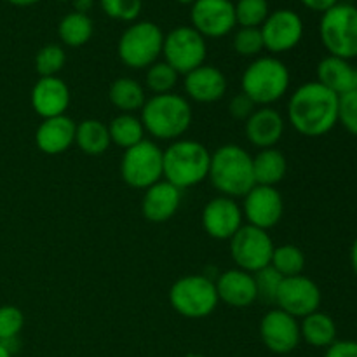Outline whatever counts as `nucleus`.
I'll use <instances>...</instances> for the list:
<instances>
[{"label": "nucleus", "instance_id": "9d476101", "mask_svg": "<svg viewBox=\"0 0 357 357\" xmlns=\"http://www.w3.org/2000/svg\"><path fill=\"white\" fill-rule=\"evenodd\" d=\"M162 54L164 61L174 68L178 75H187L204 65L208 45L206 38L192 26H176L164 35Z\"/></svg>", "mask_w": 357, "mask_h": 357}, {"label": "nucleus", "instance_id": "ddd939ff", "mask_svg": "<svg viewBox=\"0 0 357 357\" xmlns=\"http://www.w3.org/2000/svg\"><path fill=\"white\" fill-rule=\"evenodd\" d=\"M264 45L272 54H281L295 49L303 37V21L291 9H278L268 14L260 26Z\"/></svg>", "mask_w": 357, "mask_h": 357}, {"label": "nucleus", "instance_id": "aec40b11", "mask_svg": "<svg viewBox=\"0 0 357 357\" xmlns=\"http://www.w3.org/2000/svg\"><path fill=\"white\" fill-rule=\"evenodd\" d=\"M248 139L257 149H274L284 135V121L281 114L271 107H260L246 119Z\"/></svg>", "mask_w": 357, "mask_h": 357}, {"label": "nucleus", "instance_id": "4468645a", "mask_svg": "<svg viewBox=\"0 0 357 357\" xmlns=\"http://www.w3.org/2000/svg\"><path fill=\"white\" fill-rule=\"evenodd\" d=\"M192 28L204 38H220L236 26L232 0H195L190 10Z\"/></svg>", "mask_w": 357, "mask_h": 357}, {"label": "nucleus", "instance_id": "a18cd8bd", "mask_svg": "<svg viewBox=\"0 0 357 357\" xmlns=\"http://www.w3.org/2000/svg\"><path fill=\"white\" fill-rule=\"evenodd\" d=\"M7 2H10L13 6H17V7H28V6H33V3H37L38 0H7Z\"/></svg>", "mask_w": 357, "mask_h": 357}, {"label": "nucleus", "instance_id": "c9c22d12", "mask_svg": "<svg viewBox=\"0 0 357 357\" xmlns=\"http://www.w3.org/2000/svg\"><path fill=\"white\" fill-rule=\"evenodd\" d=\"M100 6L108 17L117 21H131L138 20L142 14V0H100Z\"/></svg>", "mask_w": 357, "mask_h": 357}, {"label": "nucleus", "instance_id": "de8ad7c7", "mask_svg": "<svg viewBox=\"0 0 357 357\" xmlns=\"http://www.w3.org/2000/svg\"><path fill=\"white\" fill-rule=\"evenodd\" d=\"M178 3H185V6H192V3L195 2V0H176Z\"/></svg>", "mask_w": 357, "mask_h": 357}, {"label": "nucleus", "instance_id": "49530a36", "mask_svg": "<svg viewBox=\"0 0 357 357\" xmlns=\"http://www.w3.org/2000/svg\"><path fill=\"white\" fill-rule=\"evenodd\" d=\"M0 357H13V354H10V352L7 351L2 344H0Z\"/></svg>", "mask_w": 357, "mask_h": 357}, {"label": "nucleus", "instance_id": "79ce46f5", "mask_svg": "<svg viewBox=\"0 0 357 357\" xmlns=\"http://www.w3.org/2000/svg\"><path fill=\"white\" fill-rule=\"evenodd\" d=\"M300 2H302L307 9L314 10V13L324 14L326 10H330L331 7L337 6L340 0H300Z\"/></svg>", "mask_w": 357, "mask_h": 357}, {"label": "nucleus", "instance_id": "a878e982", "mask_svg": "<svg viewBox=\"0 0 357 357\" xmlns=\"http://www.w3.org/2000/svg\"><path fill=\"white\" fill-rule=\"evenodd\" d=\"M300 335L312 347L328 349L337 342V324H335L333 317L316 310V312L309 314L302 319Z\"/></svg>", "mask_w": 357, "mask_h": 357}, {"label": "nucleus", "instance_id": "2f4dec72", "mask_svg": "<svg viewBox=\"0 0 357 357\" xmlns=\"http://www.w3.org/2000/svg\"><path fill=\"white\" fill-rule=\"evenodd\" d=\"M234 10L241 28H260L271 14L267 0H237Z\"/></svg>", "mask_w": 357, "mask_h": 357}, {"label": "nucleus", "instance_id": "c03bdc74", "mask_svg": "<svg viewBox=\"0 0 357 357\" xmlns=\"http://www.w3.org/2000/svg\"><path fill=\"white\" fill-rule=\"evenodd\" d=\"M351 265H352V271H354L357 275V239L354 241V244H352L351 248Z\"/></svg>", "mask_w": 357, "mask_h": 357}, {"label": "nucleus", "instance_id": "f8f14e48", "mask_svg": "<svg viewBox=\"0 0 357 357\" xmlns=\"http://www.w3.org/2000/svg\"><path fill=\"white\" fill-rule=\"evenodd\" d=\"M321 289L316 282L305 275H293V278H282L279 291L275 295L278 309L284 310L295 319H303L309 314L319 310L321 305Z\"/></svg>", "mask_w": 357, "mask_h": 357}, {"label": "nucleus", "instance_id": "39448f33", "mask_svg": "<svg viewBox=\"0 0 357 357\" xmlns=\"http://www.w3.org/2000/svg\"><path fill=\"white\" fill-rule=\"evenodd\" d=\"M241 93L246 94L255 105L271 107L281 100L289 87V70L274 56L255 59L241 77Z\"/></svg>", "mask_w": 357, "mask_h": 357}, {"label": "nucleus", "instance_id": "72a5a7b5", "mask_svg": "<svg viewBox=\"0 0 357 357\" xmlns=\"http://www.w3.org/2000/svg\"><path fill=\"white\" fill-rule=\"evenodd\" d=\"M146 87L152 91L153 94H167L173 91V87L178 82V73L174 68H171L166 61L153 63L146 70Z\"/></svg>", "mask_w": 357, "mask_h": 357}, {"label": "nucleus", "instance_id": "7ed1b4c3", "mask_svg": "<svg viewBox=\"0 0 357 357\" xmlns=\"http://www.w3.org/2000/svg\"><path fill=\"white\" fill-rule=\"evenodd\" d=\"M192 107L180 94H153L142 108V124L145 132L157 139L176 142L192 124Z\"/></svg>", "mask_w": 357, "mask_h": 357}, {"label": "nucleus", "instance_id": "473e14b6", "mask_svg": "<svg viewBox=\"0 0 357 357\" xmlns=\"http://www.w3.org/2000/svg\"><path fill=\"white\" fill-rule=\"evenodd\" d=\"M65 63V49L58 44L44 45L35 56V70L40 77H58Z\"/></svg>", "mask_w": 357, "mask_h": 357}, {"label": "nucleus", "instance_id": "37998d69", "mask_svg": "<svg viewBox=\"0 0 357 357\" xmlns=\"http://www.w3.org/2000/svg\"><path fill=\"white\" fill-rule=\"evenodd\" d=\"M73 2V9L75 13H82L87 14L91 10V7L94 6V0H72Z\"/></svg>", "mask_w": 357, "mask_h": 357}, {"label": "nucleus", "instance_id": "cd10ccee", "mask_svg": "<svg viewBox=\"0 0 357 357\" xmlns=\"http://www.w3.org/2000/svg\"><path fill=\"white\" fill-rule=\"evenodd\" d=\"M75 143L87 155H103L112 143L108 126L96 119H86L77 124Z\"/></svg>", "mask_w": 357, "mask_h": 357}, {"label": "nucleus", "instance_id": "f03ea898", "mask_svg": "<svg viewBox=\"0 0 357 357\" xmlns=\"http://www.w3.org/2000/svg\"><path fill=\"white\" fill-rule=\"evenodd\" d=\"M208 178L213 187L225 197H244L257 185L253 157L239 145L220 146L211 153Z\"/></svg>", "mask_w": 357, "mask_h": 357}, {"label": "nucleus", "instance_id": "4be33fe9", "mask_svg": "<svg viewBox=\"0 0 357 357\" xmlns=\"http://www.w3.org/2000/svg\"><path fill=\"white\" fill-rule=\"evenodd\" d=\"M181 202V190L169 181L160 180L145 190L142 211L146 222L164 223L174 216Z\"/></svg>", "mask_w": 357, "mask_h": 357}, {"label": "nucleus", "instance_id": "2eb2a0df", "mask_svg": "<svg viewBox=\"0 0 357 357\" xmlns=\"http://www.w3.org/2000/svg\"><path fill=\"white\" fill-rule=\"evenodd\" d=\"M243 216L248 220V225L268 230L278 225L284 213V202L275 187L255 185L244 195Z\"/></svg>", "mask_w": 357, "mask_h": 357}, {"label": "nucleus", "instance_id": "f257e3e1", "mask_svg": "<svg viewBox=\"0 0 357 357\" xmlns=\"http://www.w3.org/2000/svg\"><path fill=\"white\" fill-rule=\"evenodd\" d=\"M288 117L307 138L328 135L338 124V96L317 80L303 84L289 98Z\"/></svg>", "mask_w": 357, "mask_h": 357}, {"label": "nucleus", "instance_id": "e433bc0d", "mask_svg": "<svg viewBox=\"0 0 357 357\" xmlns=\"http://www.w3.org/2000/svg\"><path fill=\"white\" fill-rule=\"evenodd\" d=\"M24 326V316L17 307H0V342L13 340L20 337Z\"/></svg>", "mask_w": 357, "mask_h": 357}, {"label": "nucleus", "instance_id": "f704fd0d", "mask_svg": "<svg viewBox=\"0 0 357 357\" xmlns=\"http://www.w3.org/2000/svg\"><path fill=\"white\" fill-rule=\"evenodd\" d=\"M234 49L237 54L253 58L265 49L260 28H239L234 35Z\"/></svg>", "mask_w": 357, "mask_h": 357}, {"label": "nucleus", "instance_id": "412c9836", "mask_svg": "<svg viewBox=\"0 0 357 357\" xmlns=\"http://www.w3.org/2000/svg\"><path fill=\"white\" fill-rule=\"evenodd\" d=\"M185 93L197 103H215L227 93V79L218 68L201 65L185 75Z\"/></svg>", "mask_w": 357, "mask_h": 357}, {"label": "nucleus", "instance_id": "c756f323", "mask_svg": "<svg viewBox=\"0 0 357 357\" xmlns=\"http://www.w3.org/2000/svg\"><path fill=\"white\" fill-rule=\"evenodd\" d=\"M108 132H110L112 143L124 150L131 149L145 139V128L142 124V119L132 114L117 115L108 124Z\"/></svg>", "mask_w": 357, "mask_h": 357}, {"label": "nucleus", "instance_id": "9b49d317", "mask_svg": "<svg viewBox=\"0 0 357 357\" xmlns=\"http://www.w3.org/2000/svg\"><path fill=\"white\" fill-rule=\"evenodd\" d=\"M274 248L267 230L243 225L230 239V257L237 268L255 274L271 265Z\"/></svg>", "mask_w": 357, "mask_h": 357}, {"label": "nucleus", "instance_id": "ea45409f", "mask_svg": "<svg viewBox=\"0 0 357 357\" xmlns=\"http://www.w3.org/2000/svg\"><path fill=\"white\" fill-rule=\"evenodd\" d=\"M229 110H230V114H232V117L241 119V121H246V119L250 117L255 110H257V105H255L253 101L246 96V94L239 93V94H236L232 100H230Z\"/></svg>", "mask_w": 357, "mask_h": 357}, {"label": "nucleus", "instance_id": "7c9ffc66", "mask_svg": "<svg viewBox=\"0 0 357 357\" xmlns=\"http://www.w3.org/2000/svg\"><path fill=\"white\" fill-rule=\"evenodd\" d=\"M271 267L278 271L282 278L300 275L305 267V255L295 244H282V246L274 248Z\"/></svg>", "mask_w": 357, "mask_h": 357}, {"label": "nucleus", "instance_id": "b1692460", "mask_svg": "<svg viewBox=\"0 0 357 357\" xmlns=\"http://www.w3.org/2000/svg\"><path fill=\"white\" fill-rule=\"evenodd\" d=\"M317 82L323 84L337 96L357 91V66L347 59L326 56L317 65Z\"/></svg>", "mask_w": 357, "mask_h": 357}, {"label": "nucleus", "instance_id": "dca6fc26", "mask_svg": "<svg viewBox=\"0 0 357 357\" xmlns=\"http://www.w3.org/2000/svg\"><path fill=\"white\" fill-rule=\"evenodd\" d=\"M260 337L265 347L274 354H289L302 340L298 319L281 309L268 310L260 323Z\"/></svg>", "mask_w": 357, "mask_h": 357}, {"label": "nucleus", "instance_id": "8fccbe9b", "mask_svg": "<svg viewBox=\"0 0 357 357\" xmlns=\"http://www.w3.org/2000/svg\"><path fill=\"white\" fill-rule=\"evenodd\" d=\"M58 2H70V0H58Z\"/></svg>", "mask_w": 357, "mask_h": 357}, {"label": "nucleus", "instance_id": "bb28decb", "mask_svg": "<svg viewBox=\"0 0 357 357\" xmlns=\"http://www.w3.org/2000/svg\"><path fill=\"white\" fill-rule=\"evenodd\" d=\"M108 100L122 114H132L136 110H142L146 96L145 89L138 80L131 79V77H121L112 82L110 89H108Z\"/></svg>", "mask_w": 357, "mask_h": 357}, {"label": "nucleus", "instance_id": "5701e85b", "mask_svg": "<svg viewBox=\"0 0 357 357\" xmlns=\"http://www.w3.org/2000/svg\"><path fill=\"white\" fill-rule=\"evenodd\" d=\"M75 131L77 124L66 115L44 119L37 129L35 142L38 149L47 155H59L75 143Z\"/></svg>", "mask_w": 357, "mask_h": 357}, {"label": "nucleus", "instance_id": "58836bf2", "mask_svg": "<svg viewBox=\"0 0 357 357\" xmlns=\"http://www.w3.org/2000/svg\"><path fill=\"white\" fill-rule=\"evenodd\" d=\"M338 122L345 131L357 136V91L338 96Z\"/></svg>", "mask_w": 357, "mask_h": 357}, {"label": "nucleus", "instance_id": "6ab92c4d", "mask_svg": "<svg viewBox=\"0 0 357 357\" xmlns=\"http://www.w3.org/2000/svg\"><path fill=\"white\" fill-rule=\"evenodd\" d=\"M70 105V89L59 77H40L31 89V107L42 119L65 115Z\"/></svg>", "mask_w": 357, "mask_h": 357}, {"label": "nucleus", "instance_id": "4c0bfd02", "mask_svg": "<svg viewBox=\"0 0 357 357\" xmlns=\"http://www.w3.org/2000/svg\"><path fill=\"white\" fill-rule=\"evenodd\" d=\"M255 282H257V291L258 298H265L268 302H275V295L281 286L282 275L278 271L268 265V267L261 268V271L255 272Z\"/></svg>", "mask_w": 357, "mask_h": 357}, {"label": "nucleus", "instance_id": "20e7f679", "mask_svg": "<svg viewBox=\"0 0 357 357\" xmlns=\"http://www.w3.org/2000/svg\"><path fill=\"white\" fill-rule=\"evenodd\" d=\"M211 153L195 139H176L164 150V180L176 188L195 187L208 178Z\"/></svg>", "mask_w": 357, "mask_h": 357}, {"label": "nucleus", "instance_id": "a19ab883", "mask_svg": "<svg viewBox=\"0 0 357 357\" xmlns=\"http://www.w3.org/2000/svg\"><path fill=\"white\" fill-rule=\"evenodd\" d=\"M324 357H357V342L337 340L326 349Z\"/></svg>", "mask_w": 357, "mask_h": 357}, {"label": "nucleus", "instance_id": "a211bd4d", "mask_svg": "<svg viewBox=\"0 0 357 357\" xmlns=\"http://www.w3.org/2000/svg\"><path fill=\"white\" fill-rule=\"evenodd\" d=\"M218 300L234 309H246L258 298L255 275L241 268H230L215 281Z\"/></svg>", "mask_w": 357, "mask_h": 357}, {"label": "nucleus", "instance_id": "6e6552de", "mask_svg": "<svg viewBox=\"0 0 357 357\" xmlns=\"http://www.w3.org/2000/svg\"><path fill=\"white\" fill-rule=\"evenodd\" d=\"M218 293L213 279L194 274L178 279L169 289V303L180 316L188 319H202L215 312Z\"/></svg>", "mask_w": 357, "mask_h": 357}, {"label": "nucleus", "instance_id": "423d86ee", "mask_svg": "<svg viewBox=\"0 0 357 357\" xmlns=\"http://www.w3.org/2000/svg\"><path fill=\"white\" fill-rule=\"evenodd\" d=\"M319 37L330 56L347 61L357 58V7L338 2L326 10L321 17Z\"/></svg>", "mask_w": 357, "mask_h": 357}, {"label": "nucleus", "instance_id": "393cba45", "mask_svg": "<svg viewBox=\"0 0 357 357\" xmlns=\"http://www.w3.org/2000/svg\"><path fill=\"white\" fill-rule=\"evenodd\" d=\"M288 171V160L278 149H264L253 157L255 183L275 187L281 183Z\"/></svg>", "mask_w": 357, "mask_h": 357}, {"label": "nucleus", "instance_id": "1a4fd4ad", "mask_svg": "<svg viewBox=\"0 0 357 357\" xmlns=\"http://www.w3.org/2000/svg\"><path fill=\"white\" fill-rule=\"evenodd\" d=\"M121 174L129 187L146 190L164 178V150L157 143L143 139L124 152Z\"/></svg>", "mask_w": 357, "mask_h": 357}, {"label": "nucleus", "instance_id": "09e8293b", "mask_svg": "<svg viewBox=\"0 0 357 357\" xmlns=\"http://www.w3.org/2000/svg\"><path fill=\"white\" fill-rule=\"evenodd\" d=\"M185 357H204V356H201V354H188V356H185Z\"/></svg>", "mask_w": 357, "mask_h": 357}, {"label": "nucleus", "instance_id": "0eeeda50", "mask_svg": "<svg viewBox=\"0 0 357 357\" xmlns=\"http://www.w3.org/2000/svg\"><path fill=\"white\" fill-rule=\"evenodd\" d=\"M164 33L152 21H136L126 28L117 44V54L126 66L149 68L162 54Z\"/></svg>", "mask_w": 357, "mask_h": 357}, {"label": "nucleus", "instance_id": "f3484780", "mask_svg": "<svg viewBox=\"0 0 357 357\" xmlns=\"http://www.w3.org/2000/svg\"><path fill=\"white\" fill-rule=\"evenodd\" d=\"M243 209L234 199L220 195L211 199L202 211V227L213 239L230 241L243 227Z\"/></svg>", "mask_w": 357, "mask_h": 357}, {"label": "nucleus", "instance_id": "c85d7f7f", "mask_svg": "<svg viewBox=\"0 0 357 357\" xmlns=\"http://www.w3.org/2000/svg\"><path fill=\"white\" fill-rule=\"evenodd\" d=\"M94 24L87 14L82 13H70L61 17L58 24V35L61 42L68 47H80L87 44L93 37Z\"/></svg>", "mask_w": 357, "mask_h": 357}]
</instances>
